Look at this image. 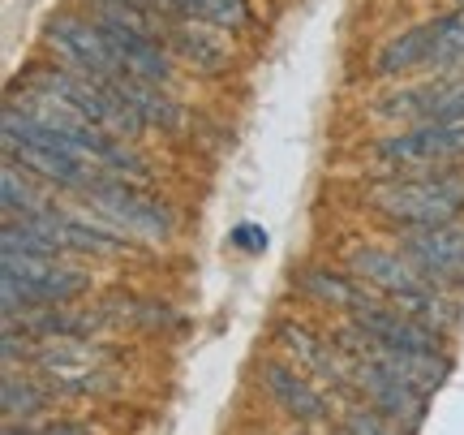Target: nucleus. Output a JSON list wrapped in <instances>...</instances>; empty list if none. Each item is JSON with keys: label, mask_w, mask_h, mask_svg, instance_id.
I'll list each match as a JSON object with an SVG mask.
<instances>
[{"label": "nucleus", "mask_w": 464, "mask_h": 435, "mask_svg": "<svg viewBox=\"0 0 464 435\" xmlns=\"http://www.w3.org/2000/svg\"><path fill=\"white\" fill-rule=\"evenodd\" d=\"M362 203L392 229H430L464 216V164L456 168H404L365 182Z\"/></svg>", "instance_id": "obj_1"}, {"label": "nucleus", "mask_w": 464, "mask_h": 435, "mask_svg": "<svg viewBox=\"0 0 464 435\" xmlns=\"http://www.w3.org/2000/svg\"><path fill=\"white\" fill-rule=\"evenodd\" d=\"M5 263V319L39 306H69L91 289V276L82 268H69L61 254H0Z\"/></svg>", "instance_id": "obj_2"}, {"label": "nucleus", "mask_w": 464, "mask_h": 435, "mask_svg": "<svg viewBox=\"0 0 464 435\" xmlns=\"http://www.w3.org/2000/svg\"><path fill=\"white\" fill-rule=\"evenodd\" d=\"M82 203H86V212L108 220L130 242H168V237L177 233L172 207L160 203L155 194H147V190H138L133 182H121V177H100V185L86 190Z\"/></svg>", "instance_id": "obj_3"}, {"label": "nucleus", "mask_w": 464, "mask_h": 435, "mask_svg": "<svg viewBox=\"0 0 464 435\" xmlns=\"http://www.w3.org/2000/svg\"><path fill=\"white\" fill-rule=\"evenodd\" d=\"M31 367L52 388V397H103L116 384L108 353L91 341H44L34 345Z\"/></svg>", "instance_id": "obj_4"}, {"label": "nucleus", "mask_w": 464, "mask_h": 435, "mask_svg": "<svg viewBox=\"0 0 464 435\" xmlns=\"http://www.w3.org/2000/svg\"><path fill=\"white\" fill-rule=\"evenodd\" d=\"M44 48L56 56V65L73 69V74H82L91 83H121V78H125L95 17L69 14V9L48 17V26H44Z\"/></svg>", "instance_id": "obj_5"}, {"label": "nucleus", "mask_w": 464, "mask_h": 435, "mask_svg": "<svg viewBox=\"0 0 464 435\" xmlns=\"http://www.w3.org/2000/svg\"><path fill=\"white\" fill-rule=\"evenodd\" d=\"M396 251L430 285L448 289V293L464 289V216L430 224V229H396Z\"/></svg>", "instance_id": "obj_6"}, {"label": "nucleus", "mask_w": 464, "mask_h": 435, "mask_svg": "<svg viewBox=\"0 0 464 435\" xmlns=\"http://www.w3.org/2000/svg\"><path fill=\"white\" fill-rule=\"evenodd\" d=\"M370 155L387 173H404V168H456V164H464V121L460 125H413V130H396V134L379 138L370 147Z\"/></svg>", "instance_id": "obj_7"}, {"label": "nucleus", "mask_w": 464, "mask_h": 435, "mask_svg": "<svg viewBox=\"0 0 464 435\" xmlns=\"http://www.w3.org/2000/svg\"><path fill=\"white\" fill-rule=\"evenodd\" d=\"M276 345L284 350V358H293V367L305 371L314 384H323L332 397H348V392H357L353 384V371H348V358L344 350L335 345V341H323L318 332H310L305 323L297 319H276Z\"/></svg>", "instance_id": "obj_8"}, {"label": "nucleus", "mask_w": 464, "mask_h": 435, "mask_svg": "<svg viewBox=\"0 0 464 435\" xmlns=\"http://www.w3.org/2000/svg\"><path fill=\"white\" fill-rule=\"evenodd\" d=\"M17 220H31L61 254H103V259H112V254H125V246H130V237L112 229L108 220H100L95 212L82 216V212H65V207L48 203V207Z\"/></svg>", "instance_id": "obj_9"}, {"label": "nucleus", "mask_w": 464, "mask_h": 435, "mask_svg": "<svg viewBox=\"0 0 464 435\" xmlns=\"http://www.w3.org/2000/svg\"><path fill=\"white\" fill-rule=\"evenodd\" d=\"M357 332L370 341V345H379L382 353H400V358H430V353H448L443 350V332L430 328V323H421V319L404 315L396 306H370L362 315L348 319Z\"/></svg>", "instance_id": "obj_10"}, {"label": "nucleus", "mask_w": 464, "mask_h": 435, "mask_svg": "<svg viewBox=\"0 0 464 435\" xmlns=\"http://www.w3.org/2000/svg\"><path fill=\"white\" fill-rule=\"evenodd\" d=\"M263 392L271 397V405H280L297 427H327L335 414L332 392H323V384H314L305 371H297L284 358H266L263 362Z\"/></svg>", "instance_id": "obj_11"}, {"label": "nucleus", "mask_w": 464, "mask_h": 435, "mask_svg": "<svg viewBox=\"0 0 464 435\" xmlns=\"http://www.w3.org/2000/svg\"><path fill=\"white\" fill-rule=\"evenodd\" d=\"M5 160H14L17 168H26L34 182L44 185H56V190H73V194H86V190H95L100 177V168L82 160V155H65V151H44V147H22V143H5Z\"/></svg>", "instance_id": "obj_12"}, {"label": "nucleus", "mask_w": 464, "mask_h": 435, "mask_svg": "<svg viewBox=\"0 0 464 435\" xmlns=\"http://www.w3.org/2000/svg\"><path fill=\"white\" fill-rule=\"evenodd\" d=\"M168 52L185 61V65L194 69V74H224L232 65V48H228V31H219V26H207V22H172L164 35Z\"/></svg>", "instance_id": "obj_13"}, {"label": "nucleus", "mask_w": 464, "mask_h": 435, "mask_svg": "<svg viewBox=\"0 0 464 435\" xmlns=\"http://www.w3.org/2000/svg\"><path fill=\"white\" fill-rule=\"evenodd\" d=\"M297 289L305 293L310 302L327 306V311H340V315H362L370 306H379V293L365 285L362 276L353 272H335V268H301L297 272Z\"/></svg>", "instance_id": "obj_14"}, {"label": "nucleus", "mask_w": 464, "mask_h": 435, "mask_svg": "<svg viewBox=\"0 0 464 435\" xmlns=\"http://www.w3.org/2000/svg\"><path fill=\"white\" fill-rule=\"evenodd\" d=\"M116 86L138 108V117L147 121V130H160V134H181L185 130V104L168 86H150V83H138V78H121Z\"/></svg>", "instance_id": "obj_15"}, {"label": "nucleus", "mask_w": 464, "mask_h": 435, "mask_svg": "<svg viewBox=\"0 0 464 435\" xmlns=\"http://www.w3.org/2000/svg\"><path fill=\"white\" fill-rule=\"evenodd\" d=\"M413 69H430V22H417L409 31L392 35L374 52V74L379 78H404Z\"/></svg>", "instance_id": "obj_16"}, {"label": "nucleus", "mask_w": 464, "mask_h": 435, "mask_svg": "<svg viewBox=\"0 0 464 435\" xmlns=\"http://www.w3.org/2000/svg\"><path fill=\"white\" fill-rule=\"evenodd\" d=\"M430 69L434 74H464V5L451 14L430 17Z\"/></svg>", "instance_id": "obj_17"}, {"label": "nucleus", "mask_w": 464, "mask_h": 435, "mask_svg": "<svg viewBox=\"0 0 464 435\" xmlns=\"http://www.w3.org/2000/svg\"><path fill=\"white\" fill-rule=\"evenodd\" d=\"M0 405H5V419H9V422H34L39 414H48L52 388L48 384H34V380H17L14 371H9V375H5Z\"/></svg>", "instance_id": "obj_18"}, {"label": "nucleus", "mask_w": 464, "mask_h": 435, "mask_svg": "<svg viewBox=\"0 0 464 435\" xmlns=\"http://www.w3.org/2000/svg\"><path fill=\"white\" fill-rule=\"evenodd\" d=\"M426 86V121L421 125H460L464 121V74H443Z\"/></svg>", "instance_id": "obj_19"}, {"label": "nucleus", "mask_w": 464, "mask_h": 435, "mask_svg": "<svg viewBox=\"0 0 464 435\" xmlns=\"http://www.w3.org/2000/svg\"><path fill=\"white\" fill-rule=\"evenodd\" d=\"M0 203H5V216H31L39 207H48L34 177L26 168H17L14 160H5V173H0Z\"/></svg>", "instance_id": "obj_20"}, {"label": "nucleus", "mask_w": 464, "mask_h": 435, "mask_svg": "<svg viewBox=\"0 0 464 435\" xmlns=\"http://www.w3.org/2000/svg\"><path fill=\"white\" fill-rule=\"evenodd\" d=\"M340 431L344 435H413V431H404L400 422H392L387 414H379L374 405H348L344 419H340Z\"/></svg>", "instance_id": "obj_21"}, {"label": "nucleus", "mask_w": 464, "mask_h": 435, "mask_svg": "<svg viewBox=\"0 0 464 435\" xmlns=\"http://www.w3.org/2000/svg\"><path fill=\"white\" fill-rule=\"evenodd\" d=\"M5 435H91V427H82V422H44V427H31V422H9Z\"/></svg>", "instance_id": "obj_22"}, {"label": "nucleus", "mask_w": 464, "mask_h": 435, "mask_svg": "<svg viewBox=\"0 0 464 435\" xmlns=\"http://www.w3.org/2000/svg\"><path fill=\"white\" fill-rule=\"evenodd\" d=\"M108 311H116V315H130L133 306H125V302H116V306H108ZM168 311L164 306H147V311H142V319H138V323H142V328H160V319H164Z\"/></svg>", "instance_id": "obj_23"}, {"label": "nucleus", "mask_w": 464, "mask_h": 435, "mask_svg": "<svg viewBox=\"0 0 464 435\" xmlns=\"http://www.w3.org/2000/svg\"><path fill=\"white\" fill-rule=\"evenodd\" d=\"M456 5H464V0H456Z\"/></svg>", "instance_id": "obj_24"}]
</instances>
